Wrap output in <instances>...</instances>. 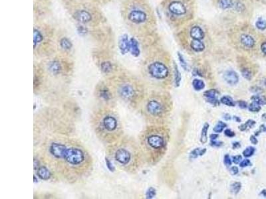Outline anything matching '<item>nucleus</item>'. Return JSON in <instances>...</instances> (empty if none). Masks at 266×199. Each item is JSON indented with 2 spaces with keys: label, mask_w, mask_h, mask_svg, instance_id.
I'll use <instances>...</instances> for the list:
<instances>
[{
  "label": "nucleus",
  "mask_w": 266,
  "mask_h": 199,
  "mask_svg": "<svg viewBox=\"0 0 266 199\" xmlns=\"http://www.w3.org/2000/svg\"><path fill=\"white\" fill-rule=\"evenodd\" d=\"M92 125L99 138L109 145L118 141L121 126L117 114L108 108L99 109L92 116Z\"/></svg>",
  "instance_id": "obj_1"
},
{
  "label": "nucleus",
  "mask_w": 266,
  "mask_h": 199,
  "mask_svg": "<svg viewBox=\"0 0 266 199\" xmlns=\"http://www.w3.org/2000/svg\"><path fill=\"white\" fill-rule=\"evenodd\" d=\"M90 158L85 149L80 147V145L75 143H67L63 157L57 162H59L60 168L64 170H70L71 173L74 172L75 177L79 174L77 172H82L88 167Z\"/></svg>",
  "instance_id": "obj_2"
},
{
  "label": "nucleus",
  "mask_w": 266,
  "mask_h": 199,
  "mask_svg": "<svg viewBox=\"0 0 266 199\" xmlns=\"http://www.w3.org/2000/svg\"><path fill=\"white\" fill-rule=\"evenodd\" d=\"M114 88L117 96L125 101H132L136 96V90L134 86L129 83L122 82L119 85L117 84L114 86Z\"/></svg>",
  "instance_id": "obj_3"
},
{
  "label": "nucleus",
  "mask_w": 266,
  "mask_h": 199,
  "mask_svg": "<svg viewBox=\"0 0 266 199\" xmlns=\"http://www.w3.org/2000/svg\"><path fill=\"white\" fill-rule=\"evenodd\" d=\"M148 70L150 76L157 79H165L169 74L167 66L160 62H154L150 64Z\"/></svg>",
  "instance_id": "obj_4"
},
{
  "label": "nucleus",
  "mask_w": 266,
  "mask_h": 199,
  "mask_svg": "<svg viewBox=\"0 0 266 199\" xmlns=\"http://www.w3.org/2000/svg\"><path fill=\"white\" fill-rule=\"evenodd\" d=\"M146 141L148 147L154 149H161L165 145V140L158 135H150L147 137Z\"/></svg>",
  "instance_id": "obj_5"
},
{
  "label": "nucleus",
  "mask_w": 266,
  "mask_h": 199,
  "mask_svg": "<svg viewBox=\"0 0 266 199\" xmlns=\"http://www.w3.org/2000/svg\"><path fill=\"white\" fill-rule=\"evenodd\" d=\"M146 111H147L150 115L154 116H158L161 115L162 112V106L159 102L152 100L148 101V102L146 104Z\"/></svg>",
  "instance_id": "obj_6"
},
{
  "label": "nucleus",
  "mask_w": 266,
  "mask_h": 199,
  "mask_svg": "<svg viewBox=\"0 0 266 199\" xmlns=\"http://www.w3.org/2000/svg\"><path fill=\"white\" fill-rule=\"evenodd\" d=\"M97 96L103 102H109L113 98V90L112 88L108 86V85H101L99 89L97 90Z\"/></svg>",
  "instance_id": "obj_7"
},
{
  "label": "nucleus",
  "mask_w": 266,
  "mask_h": 199,
  "mask_svg": "<svg viewBox=\"0 0 266 199\" xmlns=\"http://www.w3.org/2000/svg\"><path fill=\"white\" fill-rule=\"evenodd\" d=\"M168 10L172 14L176 15H183L187 12L186 6L184 4L178 1H174L170 3Z\"/></svg>",
  "instance_id": "obj_8"
},
{
  "label": "nucleus",
  "mask_w": 266,
  "mask_h": 199,
  "mask_svg": "<svg viewBox=\"0 0 266 199\" xmlns=\"http://www.w3.org/2000/svg\"><path fill=\"white\" fill-rule=\"evenodd\" d=\"M128 18L131 22L136 24L143 23L146 20L147 15L146 13L140 10H133L129 13Z\"/></svg>",
  "instance_id": "obj_9"
},
{
  "label": "nucleus",
  "mask_w": 266,
  "mask_h": 199,
  "mask_svg": "<svg viewBox=\"0 0 266 199\" xmlns=\"http://www.w3.org/2000/svg\"><path fill=\"white\" fill-rule=\"evenodd\" d=\"M218 92L216 90L211 89L209 90H206L204 93V96L205 97L207 102L212 104V105L218 106L220 105V101H219L217 98Z\"/></svg>",
  "instance_id": "obj_10"
},
{
  "label": "nucleus",
  "mask_w": 266,
  "mask_h": 199,
  "mask_svg": "<svg viewBox=\"0 0 266 199\" xmlns=\"http://www.w3.org/2000/svg\"><path fill=\"white\" fill-rule=\"evenodd\" d=\"M35 171H37V175L41 180H48L51 178L52 172L51 170L45 165H39Z\"/></svg>",
  "instance_id": "obj_11"
},
{
  "label": "nucleus",
  "mask_w": 266,
  "mask_h": 199,
  "mask_svg": "<svg viewBox=\"0 0 266 199\" xmlns=\"http://www.w3.org/2000/svg\"><path fill=\"white\" fill-rule=\"evenodd\" d=\"M130 39H128L127 35H123L119 40L118 47L122 54H126L130 51Z\"/></svg>",
  "instance_id": "obj_12"
},
{
  "label": "nucleus",
  "mask_w": 266,
  "mask_h": 199,
  "mask_svg": "<svg viewBox=\"0 0 266 199\" xmlns=\"http://www.w3.org/2000/svg\"><path fill=\"white\" fill-rule=\"evenodd\" d=\"M224 78L230 85H236L239 81L238 74L234 70H227L224 74Z\"/></svg>",
  "instance_id": "obj_13"
},
{
  "label": "nucleus",
  "mask_w": 266,
  "mask_h": 199,
  "mask_svg": "<svg viewBox=\"0 0 266 199\" xmlns=\"http://www.w3.org/2000/svg\"><path fill=\"white\" fill-rule=\"evenodd\" d=\"M75 19L81 23H88L91 20V15L89 13L85 10L77 11L75 14Z\"/></svg>",
  "instance_id": "obj_14"
},
{
  "label": "nucleus",
  "mask_w": 266,
  "mask_h": 199,
  "mask_svg": "<svg viewBox=\"0 0 266 199\" xmlns=\"http://www.w3.org/2000/svg\"><path fill=\"white\" fill-rule=\"evenodd\" d=\"M190 35L194 40H202L204 38V33L199 26L193 27L190 30Z\"/></svg>",
  "instance_id": "obj_15"
},
{
  "label": "nucleus",
  "mask_w": 266,
  "mask_h": 199,
  "mask_svg": "<svg viewBox=\"0 0 266 199\" xmlns=\"http://www.w3.org/2000/svg\"><path fill=\"white\" fill-rule=\"evenodd\" d=\"M240 41L242 45L247 48H253L255 45V41L254 39L249 35L243 34L241 35Z\"/></svg>",
  "instance_id": "obj_16"
},
{
  "label": "nucleus",
  "mask_w": 266,
  "mask_h": 199,
  "mask_svg": "<svg viewBox=\"0 0 266 199\" xmlns=\"http://www.w3.org/2000/svg\"><path fill=\"white\" fill-rule=\"evenodd\" d=\"M130 43H131L130 52H131L132 55H133L135 57L139 56L140 53V51L139 46V43L137 41V40L134 37H132L130 39Z\"/></svg>",
  "instance_id": "obj_17"
},
{
  "label": "nucleus",
  "mask_w": 266,
  "mask_h": 199,
  "mask_svg": "<svg viewBox=\"0 0 266 199\" xmlns=\"http://www.w3.org/2000/svg\"><path fill=\"white\" fill-rule=\"evenodd\" d=\"M190 46L195 52H202L205 49L204 44L201 41V40H193L190 44Z\"/></svg>",
  "instance_id": "obj_18"
},
{
  "label": "nucleus",
  "mask_w": 266,
  "mask_h": 199,
  "mask_svg": "<svg viewBox=\"0 0 266 199\" xmlns=\"http://www.w3.org/2000/svg\"><path fill=\"white\" fill-rule=\"evenodd\" d=\"M210 125L206 122L204 125L200 136V141L202 143H206L208 141V130L209 129Z\"/></svg>",
  "instance_id": "obj_19"
},
{
  "label": "nucleus",
  "mask_w": 266,
  "mask_h": 199,
  "mask_svg": "<svg viewBox=\"0 0 266 199\" xmlns=\"http://www.w3.org/2000/svg\"><path fill=\"white\" fill-rule=\"evenodd\" d=\"M49 70L54 74H58L60 73L61 70V66L59 63L57 61H53L49 64Z\"/></svg>",
  "instance_id": "obj_20"
},
{
  "label": "nucleus",
  "mask_w": 266,
  "mask_h": 199,
  "mask_svg": "<svg viewBox=\"0 0 266 199\" xmlns=\"http://www.w3.org/2000/svg\"><path fill=\"white\" fill-rule=\"evenodd\" d=\"M206 152V149H201V148H196L194 149L192 152L190 154V159H196L198 157L203 155Z\"/></svg>",
  "instance_id": "obj_21"
},
{
  "label": "nucleus",
  "mask_w": 266,
  "mask_h": 199,
  "mask_svg": "<svg viewBox=\"0 0 266 199\" xmlns=\"http://www.w3.org/2000/svg\"><path fill=\"white\" fill-rule=\"evenodd\" d=\"M192 86L195 90L200 91L204 88L205 84L202 80L196 78L192 81Z\"/></svg>",
  "instance_id": "obj_22"
},
{
  "label": "nucleus",
  "mask_w": 266,
  "mask_h": 199,
  "mask_svg": "<svg viewBox=\"0 0 266 199\" xmlns=\"http://www.w3.org/2000/svg\"><path fill=\"white\" fill-rule=\"evenodd\" d=\"M220 102L228 106H231V107H234L236 105V102L234 101L232 97L229 96H224L221 97L220 99Z\"/></svg>",
  "instance_id": "obj_23"
},
{
  "label": "nucleus",
  "mask_w": 266,
  "mask_h": 199,
  "mask_svg": "<svg viewBox=\"0 0 266 199\" xmlns=\"http://www.w3.org/2000/svg\"><path fill=\"white\" fill-rule=\"evenodd\" d=\"M218 4L222 10H228L234 6L232 0H218Z\"/></svg>",
  "instance_id": "obj_24"
},
{
  "label": "nucleus",
  "mask_w": 266,
  "mask_h": 199,
  "mask_svg": "<svg viewBox=\"0 0 266 199\" xmlns=\"http://www.w3.org/2000/svg\"><path fill=\"white\" fill-rule=\"evenodd\" d=\"M174 83H175V86L176 87H178L180 85V82L182 80V77H181V74L179 71L178 66L176 65V63L174 64Z\"/></svg>",
  "instance_id": "obj_25"
},
{
  "label": "nucleus",
  "mask_w": 266,
  "mask_h": 199,
  "mask_svg": "<svg viewBox=\"0 0 266 199\" xmlns=\"http://www.w3.org/2000/svg\"><path fill=\"white\" fill-rule=\"evenodd\" d=\"M60 45L63 48V49L69 50L72 47V43L69 39H68L66 37H64L63 39H61V40L60 41Z\"/></svg>",
  "instance_id": "obj_26"
},
{
  "label": "nucleus",
  "mask_w": 266,
  "mask_h": 199,
  "mask_svg": "<svg viewBox=\"0 0 266 199\" xmlns=\"http://www.w3.org/2000/svg\"><path fill=\"white\" fill-rule=\"evenodd\" d=\"M251 99L253 100V102L258 104L260 106L266 104V97L264 96L255 95V96H253L251 98Z\"/></svg>",
  "instance_id": "obj_27"
},
{
  "label": "nucleus",
  "mask_w": 266,
  "mask_h": 199,
  "mask_svg": "<svg viewBox=\"0 0 266 199\" xmlns=\"http://www.w3.org/2000/svg\"><path fill=\"white\" fill-rule=\"evenodd\" d=\"M255 124V122L252 120V119H249V120H247L245 123H243L239 127V129L241 131H243L250 129Z\"/></svg>",
  "instance_id": "obj_28"
},
{
  "label": "nucleus",
  "mask_w": 266,
  "mask_h": 199,
  "mask_svg": "<svg viewBox=\"0 0 266 199\" xmlns=\"http://www.w3.org/2000/svg\"><path fill=\"white\" fill-rule=\"evenodd\" d=\"M101 68L103 73L107 74L112 70L113 65L111 63H110V62L106 61L101 64Z\"/></svg>",
  "instance_id": "obj_29"
},
{
  "label": "nucleus",
  "mask_w": 266,
  "mask_h": 199,
  "mask_svg": "<svg viewBox=\"0 0 266 199\" xmlns=\"http://www.w3.org/2000/svg\"><path fill=\"white\" fill-rule=\"evenodd\" d=\"M227 127V124H226L225 123L220 121L217 123L216 126L214 127V129H213V130H214V132L219 134V133L222 132L223 130L225 129V127Z\"/></svg>",
  "instance_id": "obj_30"
},
{
  "label": "nucleus",
  "mask_w": 266,
  "mask_h": 199,
  "mask_svg": "<svg viewBox=\"0 0 266 199\" xmlns=\"http://www.w3.org/2000/svg\"><path fill=\"white\" fill-rule=\"evenodd\" d=\"M242 188V184L239 182H235L230 186V191L234 194H237Z\"/></svg>",
  "instance_id": "obj_31"
},
{
  "label": "nucleus",
  "mask_w": 266,
  "mask_h": 199,
  "mask_svg": "<svg viewBox=\"0 0 266 199\" xmlns=\"http://www.w3.org/2000/svg\"><path fill=\"white\" fill-rule=\"evenodd\" d=\"M256 27L260 31H264L266 29V21L263 18H259L255 23Z\"/></svg>",
  "instance_id": "obj_32"
},
{
  "label": "nucleus",
  "mask_w": 266,
  "mask_h": 199,
  "mask_svg": "<svg viewBox=\"0 0 266 199\" xmlns=\"http://www.w3.org/2000/svg\"><path fill=\"white\" fill-rule=\"evenodd\" d=\"M43 36L41 33L38 30L34 29V47L36 46V44L41 42L43 41Z\"/></svg>",
  "instance_id": "obj_33"
},
{
  "label": "nucleus",
  "mask_w": 266,
  "mask_h": 199,
  "mask_svg": "<svg viewBox=\"0 0 266 199\" xmlns=\"http://www.w3.org/2000/svg\"><path fill=\"white\" fill-rule=\"evenodd\" d=\"M248 109H249L250 111L251 112H258L261 110V106L258 104L253 102L248 106Z\"/></svg>",
  "instance_id": "obj_34"
},
{
  "label": "nucleus",
  "mask_w": 266,
  "mask_h": 199,
  "mask_svg": "<svg viewBox=\"0 0 266 199\" xmlns=\"http://www.w3.org/2000/svg\"><path fill=\"white\" fill-rule=\"evenodd\" d=\"M255 153V148L253 147H248L243 151V155L245 157H250Z\"/></svg>",
  "instance_id": "obj_35"
},
{
  "label": "nucleus",
  "mask_w": 266,
  "mask_h": 199,
  "mask_svg": "<svg viewBox=\"0 0 266 199\" xmlns=\"http://www.w3.org/2000/svg\"><path fill=\"white\" fill-rule=\"evenodd\" d=\"M178 59H179V61L181 64L182 67L185 70H188V64L186 62L185 59H184L183 55H182L180 52H178Z\"/></svg>",
  "instance_id": "obj_36"
},
{
  "label": "nucleus",
  "mask_w": 266,
  "mask_h": 199,
  "mask_svg": "<svg viewBox=\"0 0 266 199\" xmlns=\"http://www.w3.org/2000/svg\"><path fill=\"white\" fill-rule=\"evenodd\" d=\"M242 76L243 77V78H245L246 79L248 80V81H250L252 78L251 71L248 68L243 69L242 70Z\"/></svg>",
  "instance_id": "obj_37"
},
{
  "label": "nucleus",
  "mask_w": 266,
  "mask_h": 199,
  "mask_svg": "<svg viewBox=\"0 0 266 199\" xmlns=\"http://www.w3.org/2000/svg\"><path fill=\"white\" fill-rule=\"evenodd\" d=\"M156 190L152 187H150L146 193V198H152L156 196Z\"/></svg>",
  "instance_id": "obj_38"
},
{
  "label": "nucleus",
  "mask_w": 266,
  "mask_h": 199,
  "mask_svg": "<svg viewBox=\"0 0 266 199\" xmlns=\"http://www.w3.org/2000/svg\"><path fill=\"white\" fill-rule=\"evenodd\" d=\"M105 161H106V167H107L108 169L111 171V172H114L115 170V168L114 167V165L112 164L111 161L108 158H105Z\"/></svg>",
  "instance_id": "obj_39"
},
{
  "label": "nucleus",
  "mask_w": 266,
  "mask_h": 199,
  "mask_svg": "<svg viewBox=\"0 0 266 199\" xmlns=\"http://www.w3.org/2000/svg\"><path fill=\"white\" fill-rule=\"evenodd\" d=\"M250 165H251L250 161L249 160V159H243V160H242L240 163H239V166L242 168L248 167V166H250Z\"/></svg>",
  "instance_id": "obj_40"
},
{
  "label": "nucleus",
  "mask_w": 266,
  "mask_h": 199,
  "mask_svg": "<svg viewBox=\"0 0 266 199\" xmlns=\"http://www.w3.org/2000/svg\"><path fill=\"white\" fill-rule=\"evenodd\" d=\"M224 163H225V165H226V166H231V165H232V159H231V158H230V155H225L224 156Z\"/></svg>",
  "instance_id": "obj_41"
},
{
  "label": "nucleus",
  "mask_w": 266,
  "mask_h": 199,
  "mask_svg": "<svg viewBox=\"0 0 266 199\" xmlns=\"http://www.w3.org/2000/svg\"><path fill=\"white\" fill-rule=\"evenodd\" d=\"M77 31L79 34L85 35L87 33V29L83 26H79L77 29Z\"/></svg>",
  "instance_id": "obj_42"
},
{
  "label": "nucleus",
  "mask_w": 266,
  "mask_h": 199,
  "mask_svg": "<svg viewBox=\"0 0 266 199\" xmlns=\"http://www.w3.org/2000/svg\"><path fill=\"white\" fill-rule=\"evenodd\" d=\"M238 104L239 106V107L240 108H242V109H246V108H247L248 107L247 104L246 102L243 101V100H239V101H238Z\"/></svg>",
  "instance_id": "obj_43"
},
{
  "label": "nucleus",
  "mask_w": 266,
  "mask_h": 199,
  "mask_svg": "<svg viewBox=\"0 0 266 199\" xmlns=\"http://www.w3.org/2000/svg\"><path fill=\"white\" fill-rule=\"evenodd\" d=\"M224 134L228 138H233L235 136V133L230 129H226L224 131Z\"/></svg>",
  "instance_id": "obj_44"
},
{
  "label": "nucleus",
  "mask_w": 266,
  "mask_h": 199,
  "mask_svg": "<svg viewBox=\"0 0 266 199\" xmlns=\"http://www.w3.org/2000/svg\"><path fill=\"white\" fill-rule=\"evenodd\" d=\"M242 157L241 155H236L233 157L232 160L235 164H239V163L242 161Z\"/></svg>",
  "instance_id": "obj_45"
},
{
  "label": "nucleus",
  "mask_w": 266,
  "mask_h": 199,
  "mask_svg": "<svg viewBox=\"0 0 266 199\" xmlns=\"http://www.w3.org/2000/svg\"><path fill=\"white\" fill-rule=\"evenodd\" d=\"M239 170L238 168L236 166H233L231 167V169H230V173H231L232 175H236L238 173Z\"/></svg>",
  "instance_id": "obj_46"
},
{
  "label": "nucleus",
  "mask_w": 266,
  "mask_h": 199,
  "mask_svg": "<svg viewBox=\"0 0 266 199\" xmlns=\"http://www.w3.org/2000/svg\"><path fill=\"white\" fill-rule=\"evenodd\" d=\"M221 145V142L216 141V140H211V145L214 146V147H220Z\"/></svg>",
  "instance_id": "obj_47"
},
{
  "label": "nucleus",
  "mask_w": 266,
  "mask_h": 199,
  "mask_svg": "<svg viewBox=\"0 0 266 199\" xmlns=\"http://www.w3.org/2000/svg\"><path fill=\"white\" fill-rule=\"evenodd\" d=\"M250 141L253 144H254V145L257 144L258 142V139H257L255 135H251L250 137Z\"/></svg>",
  "instance_id": "obj_48"
},
{
  "label": "nucleus",
  "mask_w": 266,
  "mask_h": 199,
  "mask_svg": "<svg viewBox=\"0 0 266 199\" xmlns=\"http://www.w3.org/2000/svg\"><path fill=\"white\" fill-rule=\"evenodd\" d=\"M261 51L263 52V53H264V54L266 55V42H264L261 44Z\"/></svg>",
  "instance_id": "obj_49"
},
{
  "label": "nucleus",
  "mask_w": 266,
  "mask_h": 199,
  "mask_svg": "<svg viewBox=\"0 0 266 199\" xmlns=\"http://www.w3.org/2000/svg\"><path fill=\"white\" fill-rule=\"evenodd\" d=\"M241 147V145L239 142H234L233 143V148L234 149H238Z\"/></svg>",
  "instance_id": "obj_50"
},
{
  "label": "nucleus",
  "mask_w": 266,
  "mask_h": 199,
  "mask_svg": "<svg viewBox=\"0 0 266 199\" xmlns=\"http://www.w3.org/2000/svg\"><path fill=\"white\" fill-rule=\"evenodd\" d=\"M218 138V135L216 134H213L210 135V139L211 140H216L217 138Z\"/></svg>",
  "instance_id": "obj_51"
},
{
  "label": "nucleus",
  "mask_w": 266,
  "mask_h": 199,
  "mask_svg": "<svg viewBox=\"0 0 266 199\" xmlns=\"http://www.w3.org/2000/svg\"><path fill=\"white\" fill-rule=\"evenodd\" d=\"M224 118L225 119V120H230V119H231V116H230V115L228 114H225L224 115Z\"/></svg>",
  "instance_id": "obj_52"
},
{
  "label": "nucleus",
  "mask_w": 266,
  "mask_h": 199,
  "mask_svg": "<svg viewBox=\"0 0 266 199\" xmlns=\"http://www.w3.org/2000/svg\"><path fill=\"white\" fill-rule=\"evenodd\" d=\"M234 119L235 121H236L237 122H241V119L239 118L238 116H234Z\"/></svg>",
  "instance_id": "obj_53"
},
{
  "label": "nucleus",
  "mask_w": 266,
  "mask_h": 199,
  "mask_svg": "<svg viewBox=\"0 0 266 199\" xmlns=\"http://www.w3.org/2000/svg\"><path fill=\"white\" fill-rule=\"evenodd\" d=\"M261 131H266V127H265L264 126H261L259 132H261Z\"/></svg>",
  "instance_id": "obj_54"
},
{
  "label": "nucleus",
  "mask_w": 266,
  "mask_h": 199,
  "mask_svg": "<svg viewBox=\"0 0 266 199\" xmlns=\"http://www.w3.org/2000/svg\"><path fill=\"white\" fill-rule=\"evenodd\" d=\"M261 194H262L264 197H266V190H264V191H261Z\"/></svg>",
  "instance_id": "obj_55"
}]
</instances>
